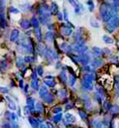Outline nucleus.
Masks as SVG:
<instances>
[{
	"mask_svg": "<svg viewBox=\"0 0 119 128\" xmlns=\"http://www.w3.org/2000/svg\"><path fill=\"white\" fill-rule=\"evenodd\" d=\"M83 102H84V107H85L86 109H90L91 107H92V104H91V100L89 99V98H84V100H83Z\"/></svg>",
	"mask_w": 119,
	"mask_h": 128,
	"instance_id": "nucleus-34",
	"label": "nucleus"
},
{
	"mask_svg": "<svg viewBox=\"0 0 119 128\" xmlns=\"http://www.w3.org/2000/svg\"><path fill=\"white\" fill-rule=\"evenodd\" d=\"M31 26H33L34 27V29L35 28H37V27H40V21H39V19H38V18H36V16H32V18H31Z\"/></svg>",
	"mask_w": 119,
	"mask_h": 128,
	"instance_id": "nucleus-25",
	"label": "nucleus"
},
{
	"mask_svg": "<svg viewBox=\"0 0 119 128\" xmlns=\"http://www.w3.org/2000/svg\"><path fill=\"white\" fill-rule=\"evenodd\" d=\"M19 86H20V89H24V83H23V80L22 79L19 80Z\"/></svg>",
	"mask_w": 119,
	"mask_h": 128,
	"instance_id": "nucleus-50",
	"label": "nucleus"
},
{
	"mask_svg": "<svg viewBox=\"0 0 119 128\" xmlns=\"http://www.w3.org/2000/svg\"><path fill=\"white\" fill-rule=\"evenodd\" d=\"M62 118H63V116H62L61 113H60V114H57V115H54L52 116V122H54V123H58V122H60L62 120Z\"/></svg>",
	"mask_w": 119,
	"mask_h": 128,
	"instance_id": "nucleus-30",
	"label": "nucleus"
},
{
	"mask_svg": "<svg viewBox=\"0 0 119 128\" xmlns=\"http://www.w3.org/2000/svg\"><path fill=\"white\" fill-rule=\"evenodd\" d=\"M110 113H111V115L112 116H116L119 114V106H117V105H112V107H111V109H110V111H109Z\"/></svg>",
	"mask_w": 119,
	"mask_h": 128,
	"instance_id": "nucleus-29",
	"label": "nucleus"
},
{
	"mask_svg": "<svg viewBox=\"0 0 119 128\" xmlns=\"http://www.w3.org/2000/svg\"><path fill=\"white\" fill-rule=\"evenodd\" d=\"M103 40H104L106 44H113V42H114L113 38H110V37H109V36H107V35L103 36Z\"/></svg>",
	"mask_w": 119,
	"mask_h": 128,
	"instance_id": "nucleus-31",
	"label": "nucleus"
},
{
	"mask_svg": "<svg viewBox=\"0 0 119 128\" xmlns=\"http://www.w3.org/2000/svg\"><path fill=\"white\" fill-rule=\"evenodd\" d=\"M68 78H69V77L67 76L66 70H65V68H62L61 72L59 73V79L62 81V83H66L67 80H68Z\"/></svg>",
	"mask_w": 119,
	"mask_h": 128,
	"instance_id": "nucleus-15",
	"label": "nucleus"
},
{
	"mask_svg": "<svg viewBox=\"0 0 119 128\" xmlns=\"http://www.w3.org/2000/svg\"><path fill=\"white\" fill-rule=\"evenodd\" d=\"M92 53H93V55L95 56V58H100V56L104 55L103 49H101L99 47H96V46L92 47Z\"/></svg>",
	"mask_w": 119,
	"mask_h": 128,
	"instance_id": "nucleus-12",
	"label": "nucleus"
},
{
	"mask_svg": "<svg viewBox=\"0 0 119 128\" xmlns=\"http://www.w3.org/2000/svg\"><path fill=\"white\" fill-rule=\"evenodd\" d=\"M73 122H76V116L70 113H67L65 115V120H64V124L67 125L68 123H73Z\"/></svg>",
	"mask_w": 119,
	"mask_h": 128,
	"instance_id": "nucleus-9",
	"label": "nucleus"
},
{
	"mask_svg": "<svg viewBox=\"0 0 119 128\" xmlns=\"http://www.w3.org/2000/svg\"><path fill=\"white\" fill-rule=\"evenodd\" d=\"M20 27L23 28V29H28V28H30V26H31V21L26 18H22V19H20Z\"/></svg>",
	"mask_w": 119,
	"mask_h": 128,
	"instance_id": "nucleus-10",
	"label": "nucleus"
},
{
	"mask_svg": "<svg viewBox=\"0 0 119 128\" xmlns=\"http://www.w3.org/2000/svg\"><path fill=\"white\" fill-rule=\"evenodd\" d=\"M90 25L92 26V27H94V28H99L100 27V24L98 23V21L95 20L94 18L90 19Z\"/></svg>",
	"mask_w": 119,
	"mask_h": 128,
	"instance_id": "nucleus-40",
	"label": "nucleus"
},
{
	"mask_svg": "<svg viewBox=\"0 0 119 128\" xmlns=\"http://www.w3.org/2000/svg\"><path fill=\"white\" fill-rule=\"evenodd\" d=\"M63 16H64V19L66 20L67 22H69V19H68V13H67V10L64 9V12H63Z\"/></svg>",
	"mask_w": 119,
	"mask_h": 128,
	"instance_id": "nucleus-48",
	"label": "nucleus"
},
{
	"mask_svg": "<svg viewBox=\"0 0 119 128\" xmlns=\"http://www.w3.org/2000/svg\"><path fill=\"white\" fill-rule=\"evenodd\" d=\"M16 66H17V68H24V66H25V61H24V58L20 57V56L17 58Z\"/></svg>",
	"mask_w": 119,
	"mask_h": 128,
	"instance_id": "nucleus-11",
	"label": "nucleus"
},
{
	"mask_svg": "<svg viewBox=\"0 0 119 128\" xmlns=\"http://www.w3.org/2000/svg\"><path fill=\"white\" fill-rule=\"evenodd\" d=\"M96 90H97V94H99L102 97L105 96V90H104L103 87H101V86H96Z\"/></svg>",
	"mask_w": 119,
	"mask_h": 128,
	"instance_id": "nucleus-35",
	"label": "nucleus"
},
{
	"mask_svg": "<svg viewBox=\"0 0 119 128\" xmlns=\"http://www.w3.org/2000/svg\"><path fill=\"white\" fill-rule=\"evenodd\" d=\"M28 122L30 123V125H31V127L32 128H40V125H41V123L39 122V120L36 118H34V116H28Z\"/></svg>",
	"mask_w": 119,
	"mask_h": 128,
	"instance_id": "nucleus-6",
	"label": "nucleus"
},
{
	"mask_svg": "<svg viewBox=\"0 0 119 128\" xmlns=\"http://www.w3.org/2000/svg\"><path fill=\"white\" fill-rule=\"evenodd\" d=\"M52 112L55 114V115H57V114H60L61 112H62V108L60 107V106H58V107H55L54 109H52Z\"/></svg>",
	"mask_w": 119,
	"mask_h": 128,
	"instance_id": "nucleus-46",
	"label": "nucleus"
},
{
	"mask_svg": "<svg viewBox=\"0 0 119 128\" xmlns=\"http://www.w3.org/2000/svg\"><path fill=\"white\" fill-rule=\"evenodd\" d=\"M35 109H36V112L38 113V114H43L44 113V111H45V108H44V105L42 104V102H37L36 103V106H35Z\"/></svg>",
	"mask_w": 119,
	"mask_h": 128,
	"instance_id": "nucleus-20",
	"label": "nucleus"
},
{
	"mask_svg": "<svg viewBox=\"0 0 119 128\" xmlns=\"http://www.w3.org/2000/svg\"><path fill=\"white\" fill-rule=\"evenodd\" d=\"M61 34L65 37H69L73 34V28L71 26H69L68 24H61Z\"/></svg>",
	"mask_w": 119,
	"mask_h": 128,
	"instance_id": "nucleus-3",
	"label": "nucleus"
},
{
	"mask_svg": "<svg viewBox=\"0 0 119 128\" xmlns=\"http://www.w3.org/2000/svg\"><path fill=\"white\" fill-rule=\"evenodd\" d=\"M40 128H48V127H47L46 123H41V125H40Z\"/></svg>",
	"mask_w": 119,
	"mask_h": 128,
	"instance_id": "nucleus-59",
	"label": "nucleus"
},
{
	"mask_svg": "<svg viewBox=\"0 0 119 128\" xmlns=\"http://www.w3.org/2000/svg\"><path fill=\"white\" fill-rule=\"evenodd\" d=\"M95 98H96V100H97V102L99 103V104H102V101H103V97L100 96L99 94H95Z\"/></svg>",
	"mask_w": 119,
	"mask_h": 128,
	"instance_id": "nucleus-43",
	"label": "nucleus"
},
{
	"mask_svg": "<svg viewBox=\"0 0 119 128\" xmlns=\"http://www.w3.org/2000/svg\"><path fill=\"white\" fill-rule=\"evenodd\" d=\"M86 4L89 6L88 7V8H89V11H90V12H93V11H94V8H95V6H94V2H93V1H87Z\"/></svg>",
	"mask_w": 119,
	"mask_h": 128,
	"instance_id": "nucleus-42",
	"label": "nucleus"
},
{
	"mask_svg": "<svg viewBox=\"0 0 119 128\" xmlns=\"http://www.w3.org/2000/svg\"><path fill=\"white\" fill-rule=\"evenodd\" d=\"M95 74L94 73H85L83 76H82V81L87 82V83H91L92 84L95 81Z\"/></svg>",
	"mask_w": 119,
	"mask_h": 128,
	"instance_id": "nucleus-5",
	"label": "nucleus"
},
{
	"mask_svg": "<svg viewBox=\"0 0 119 128\" xmlns=\"http://www.w3.org/2000/svg\"><path fill=\"white\" fill-rule=\"evenodd\" d=\"M73 107H74L73 104H67L66 108H65V109H66V110H71V109H73Z\"/></svg>",
	"mask_w": 119,
	"mask_h": 128,
	"instance_id": "nucleus-54",
	"label": "nucleus"
},
{
	"mask_svg": "<svg viewBox=\"0 0 119 128\" xmlns=\"http://www.w3.org/2000/svg\"><path fill=\"white\" fill-rule=\"evenodd\" d=\"M78 62L79 64H81L83 66H88L89 63H91V56L88 53H84V54H79L78 55Z\"/></svg>",
	"mask_w": 119,
	"mask_h": 128,
	"instance_id": "nucleus-2",
	"label": "nucleus"
},
{
	"mask_svg": "<svg viewBox=\"0 0 119 128\" xmlns=\"http://www.w3.org/2000/svg\"><path fill=\"white\" fill-rule=\"evenodd\" d=\"M6 99L8 100V106H9V109L13 110V111H15V110L17 109V105H16V103L14 102V100L11 98V97L6 96Z\"/></svg>",
	"mask_w": 119,
	"mask_h": 128,
	"instance_id": "nucleus-16",
	"label": "nucleus"
},
{
	"mask_svg": "<svg viewBox=\"0 0 119 128\" xmlns=\"http://www.w3.org/2000/svg\"><path fill=\"white\" fill-rule=\"evenodd\" d=\"M111 107H112V105L110 104V102H109L108 100H105V101H104V110H105L106 112L110 111Z\"/></svg>",
	"mask_w": 119,
	"mask_h": 128,
	"instance_id": "nucleus-32",
	"label": "nucleus"
},
{
	"mask_svg": "<svg viewBox=\"0 0 119 128\" xmlns=\"http://www.w3.org/2000/svg\"><path fill=\"white\" fill-rule=\"evenodd\" d=\"M0 19H1V14H0Z\"/></svg>",
	"mask_w": 119,
	"mask_h": 128,
	"instance_id": "nucleus-62",
	"label": "nucleus"
},
{
	"mask_svg": "<svg viewBox=\"0 0 119 128\" xmlns=\"http://www.w3.org/2000/svg\"><path fill=\"white\" fill-rule=\"evenodd\" d=\"M20 7L21 8L22 12H27V11H30L31 10V4L28 3V2H25V3H22V4H20Z\"/></svg>",
	"mask_w": 119,
	"mask_h": 128,
	"instance_id": "nucleus-22",
	"label": "nucleus"
},
{
	"mask_svg": "<svg viewBox=\"0 0 119 128\" xmlns=\"http://www.w3.org/2000/svg\"><path fill=\"white\" fill-rule=\"evenodd\" d=\"M50 12L51 14L56 16L59 14V9H58V5L56 2H51V6H50Z\"/></svg>",
	"mask_w": 119,
	"mask_h": 128,
	"instance_id": "nucleus-13",
	"label": "nucleus"
},
{
	"mask_svg": "<svg viewBox=\"0 0 119 128\" xmlns=\"http://www.w3.org/2000/svg\"><path fill=\"white\" fill-rule=\"evenodd\" d=\"M0 127L1 128H12V124L9 122H4L0 124Z\"/></svg>",
	"mask_w": 119,
	"mask_h": 128,
	"instance_id": "nucleus-41",
	"label": "nucleus"
},
{
	"mask_svg": "<svg viewBox=\"0 0 119 128\" xmlns=\"http://www.w3.org/2000/svg\"><path fill=\"white\" fill-rule=\"evenodd\" d=\"M7 26H8V23H7L6 19L4 18V16L3 14H1V19H0V27L2 28V29H4V28H6Z\"/></svg>",
	"mask_w": 119,
	"mask_h": 128,
	"instance_id": "nucleus-33",
	"label": "nucleus"
},
{
	"mask_svg": "<svg viewBox=\"0 0 119 128\" xmlns=\"http://www.w3.org/2000/svg\"><path fill=\"white\" fill-rule=\"evenodd\" d=\"M42 100L44 101V102L47 103V104H51L53 102V100H54V98H53V96L49 92L47 96H46L45 97H43L42 98Z\"/></svg>",
	"mask_w": 119,
	"mask_h": 128,
	"instance_id": "nucleus-17",
	"label": "nucleus"
},
{
	"mask_svg": "<svg viewBox=\"0 0 119 128\" xmlns=\"http://www.w3.org/2000/svg\"><path fill=\"white\" fill-rule=\"evenodd\" d=\"M81 86H82V88H84L86 90H93L94 89V86H93V84L91 83H87V82H84V81H82L81 82Z\"/></svg>",
	"mask_w": 119,
	"mask_h": 128,
	"instance_id": "nucleus-23",
	"label": "nucleus"
},
{
	"mask_svg": "<svg viewBox=\"0 0 119 128\" xmlns=\"http://www.w3.org/2000/svg\"><path fill=\"white\" fill-rule=\"evenodd\" d=\"M49 94V92L47 90V88H46V86H42L41 88H40L39 90V96L41 98H43V97H45L46 96H47Z\"/></svg>",
	"mask_w": 119,
	"mask_h": 128,
	"instance_id": "nucleus-14",
	"label": "nucleus"
},
{
	"mask_svg": "<svg viewBox=\"0 0 119 128\" xmlns=\"http://www.w3.org/2000/svg\"><path fill=\"white\" fill-rule=\"evenodd\" d=\"M60 48H61V52H64L66 53L68 56L72 55V51H73V48H72V45H70L67 42H62L60 44Z\"/></svg>",
	"mask_w": 119,
	"mask_h": 128,
	"instance_id": "nucleus-4",
	"label": "nucleus"
},
{
	"mask_svg": "<svg viewBox=\"0 0 119 128\" xmlns=\"http://www.w3.org/2000/svg\"><path fill=\"white\" fill-rule=\"evenodd\" d=\"M36 72H37V74L39 76H43V74H44V68H43V66H38L37 68H36Z\"/></svg>",
	"mask_w": 119,
	"mask_h": 128,
	"instance_id": "nucleus-39",
	"label": "nucleus"
},
{
	"mask_svg": "<svg viewBox=\"0 0 119 128\" xmlns=\"http://www.w3.org/2000/svg\"><path fill=\"white\" fill-rule=\"evenodd\" d=\"M24 61H25V63L31 64V63H34V61H35V57L31 56V55H27V56L24 57Z\"/></svg>",
	"mask_w": 119,
	"mask_h": 128,
	"instance_id": "nucleus-36",
	"label": "nucleus"
},
{
	"mask_svg": "<svg viewBox=\"0 0 119 128\" xmlns=\"http://www.w3.org/2000/svg\"><path fill=\"white\" fill-rule=\"evenodd\" d=\"M114 88L116 92V97L119 96V75H116L114 77Z\"/></svg>",
	"mask_w": 119,
	"mask_h": 128,
	"instance_id": "nucleus-21",
	"label": "nucleus"
},
{
	"mask_svg": "<svg viewBox=\"0 0 119 128\" xmlns=\"http://www.w3.org/2000/svg\"><path fill=\"white\" fill-rule=\"evenodd\" d=\"M11 87H12V88H14V87H16V83H15V81H14L13 79L11 80Z\"/></svg>",
	"mask_w": 119,
	"mask_h": 128,
	"instance_id": "nucleus-60",
	"label": "nucleus"
},
{
	"mask_svg": "<svg viewBox=\"0 0 119 128\" xmlns=\"http://www.w3.org/2000/svg\"><path fill=\"white\" fill-rule=\"evenodd\" d=\"M5 118H6L8 120H11V113L7 111L6 113H5Z\"/></svg>",
	"mask_w": 119,
	"mask_h": 128,
	"instance_id": "nucleus-52",
	"label": "nucleus"
},
{
	"mask_svg": "<svg viewBox=\"0 0 119 128\" xmlns=\"http://www.w3.org/2000/svg\"><path fill=\"white\" fill-rule=\"evenodd\" d=\"M61 66H62L61 62H60V61H57V63L55 64V68H61Z\"/></svg>",
	"mask_w": 119,
	"mask_h": 128,
	"instance_id": "nucleus-56",
	"label": "nucleus"
},
{
	"mask_svg": "<svg viewBox=\"0 0 119 128\" xmlns=\"http://www.w3.org/2000/svg\"><path fill=\"white\" fill-rule=\"evenodd\" d=\"M118 128H119V124H118Z\"/></svg>",
	"mask_w": 119,
	"mask_h": 128,
	"instance_id": "nucleus-63",
	"label": "nucleus"
},
{
	"mask_svg": "<svg viewBox=\"0 0 119 128\" xmlns=\"http://www.w3.org/2000/svg\"><path fill=\"white\" fill-rule=\"evenodd\" d=\"M11 124H12V128H19V124L16 122H13Z\"/></svg>",
	"mask_w": 119,
	"mask_h": 128,
	"instance_id": "nucleus-55",
	"label": "nucleus"
},
{
	"mask_svg": "<svg viewBox=\"0 0 119 128\" xmlns=\"http://www.w3.org/2000/svg\"><path fill=\"white\" fill-rule=\"evenodd\" d=\"M103 60L100 59V58H94L92 61H91V66L93 68H99L100 66H103Z\"/></svg>",
	"mask_w": 119,
	"mask_h": 128,
	"instance_id": "nucleus-7",
	"label": "nucleus"
},
{
	"mask_svg": "<svg viewBox=\"0 0 119 128\" xmlns=\"http://www.w3.org/2000/svg\"><path fill=\"white\" fill-rule=\"evenodd\" d=\"M45 38H46V40H47V42L53 40V38H54V34H53V32L47 31V32L46 33V35H45Z\"/></svg>",
	"mask_w": 119,
	"mask_h": 128,
	"instance_id": "nucleus-26",
	"label": "nucleus"
},
{
	"mask_svg": "<svg viewBox=\"0 0 119 128\" xmlns=\"http://www.w3.org/2000/svg\"><path fill=\"white\" fill-rule=\"evenodd\" d=\"M23 113H24V115L25 116H30V115H31V110L29 109L27 106H25V107H24V109H23Z\"/></svg>",
	"mask_w": 119,
	"mask_h": 128,
	"instance_id": "nucleus-44",
	"label": "nucleus"
},
{
	"mask_svg": "<svg viewBox=\"0 0 119 128\" xmlns=\"http://www.w3.org/2000/svg\"><path fill=\"white\" fill-rule=\"evenodd\" d=\"M57 18H58L59 20H62V19L64 18V16H63V14L62 13H59L58 14H57Z\"/></svg>",
	"mask_w": 119,
	"mask_h": 128,
	"instance_id": "nucleus-57",
	"label": "nucleus"
},
{
	"mask_svg": "<svg viewBox=\"0 0 119 128\" xmlns=\"http://www.w3.org/2000/svg\"><path fill=\"white\" fill-rule=\"evenodd\" d=\"M44 84L49 88H54L56 86V82L54 80H44Z\"/></svg>",
	"mask_w": 119,
	"mask_h": 128,
	"instance_id": "nucleus-28",
	"label": "nucleus"
},
{
	"mask_svg": "<svg viewBox=\"0 0 119 128\" xmlns=\"http://www.w3.org/2000/svg\"><path fill=\"white\" fill-rule=\"evenodd\" d=\"M79 115L80 116V118L84 122H88V116H87V113H86L84 110L82 109H79Z\"/></svg>",
	"mask_w": 119,
	"mask_h": 128,
	"instance_id": "nucleus-19",
	"label": "nucleus"
},
{
	"mask_svg": "<svg viewBox=\"0 0 119 128\" xmlns=\"http://www.w3.org/2000/svg\"><path fill=\"white\" fill-rule=\"evenodd\" d=\"M17 118H18V116L16 115L15 113H12V114H11V120H12L13 122H16Z\"/></svg>",
	"mask_w": 119,
	"mask_h": 128,
	"instance_id": "nucleus-51",
	"label": "nucleus"
},
{
	"mask_svg": "<svg viewBox=\"0 0 119 128\" xmlns=\"http://www.w3.org/2000/svg\"><path fill=\"white\" fill-rule=\"evenodd\" d=\"M31 88L33 89L34 90H40V85H39V79L37 80H31Z\"/></svg>",
	"mask_w": 119,
	"mask_h": 128,
	"instance_id": "nucleus-24",
	"label": "nucleus"
},
{
	"mask_svg": "<svg viewBox=\"0 0 119 128\" xmlns=\"http://www.w3.org/2000/svg\"><path fill=\"white\" fill-rule=\"evenodd\" d=\"M68 80H69V85L71 87H74L76 82H77V75H69Z\"/></svg>",
	"mask_w": 119,
	"mask_h": 128,
	"instance_id": "nucleus-27",
	"label": "nucleus"
},
{
	"mask_svg": "<svg viewBox=\"0 0 119 128\" xmlns=\"http://www.w3.org/2000/svg\"><path fill=\"white\" fill-rule=\"evenodd\" d=\"M112 5L114 7H116L117 9H119V0H114L112 2Z\"/></svg>",
	"mask_w": 119,
	"mask_h": 128,
	"instance_id": "nucleus-53",
	"label": "nucleus"
},
{
	"mask_svg": "<svg viewBox=\"0 0 119 128\" xmlns=\"http://www.w3.org/2000/svg\"><path fill=\"white\" fill-rule=\"evenodd\" d=\"M0 68H2V70H4L8 68V63H7L6 60L0 61Z\"/></svg>",
	"mask_w": 119,
	"mask_h": 128,
	"instance_id": "nucleus-37",
	"label": "nucleus"
},
{
	"mask_svg": "<svg viewBox=\"0 0 119 128\" xmlns=\"http://www.w3.org/2000/svg\"><path fill=\"white\" fill-rule=\"evenodd\" d=\"M28 88H29V85H25V86H24V92H25V94H28Z\"/></svg>",
	"mask_w": 119,
	"mask_h": 128,
	"instance_id": "nucleus-58",
	"label": "nucleus"
},
{
	"mask_svg": "<svg viewBox=\"0 0 119 128\" xmlns=\"http://www.w3.org/2000/svg\"><path fill=\"white\" fill-rule=\"evenodd\" d=\"M19 37H20V31L18 29H14L10 36V40L12 42H17L19 40Z\"/></svg>",
	"mask_w": 119,
	"mask_h": 128,
	"instance_id": "nucleus-8",
	"label": "nucleus"
},
{
	"mask_svg": "<svg viewBox=\"0 0 119 128\" xmlns=\"http://www.w3.org/2000/svg\"><path fill=\"white\" fill-rule=\"evenodd\" d=\"M67 96H68V92L65 89H62V90H59V96L62 99H65V97H67Z\"/></svg>",
	"mask_w": 119,
	"mask_h": 128,
	"instance_id": "nucleus-38",
	"label": "nucleus"
},
{
	"mask_svg": "<svg viewBox=\"0 0 119 128\" xmlns=\"http://www.w3.org/2000/svg\"><path fill=\"white\" fill-rule=\"evenodd\" d=\"M34 34H35V36H36L37 40H38L39 42H42V31H41V28H40V27L35 28V29H34Z\"/></svg>",
	"mask_w": 119,
	"mask_h": 128,
	"instance_id": "nucleus-18",
	"label": "nucleus"
},
{
	"mask_svg": "<svg viewBox=\"0 0 119 128\" xmlns=\"http://www.w3.org/2000/svg\"><path fill=\"white\" fill-rule=\"evenodd\" d=\"M110 6L111 3L108 2H104L101 7H100V14H101V18L104 22H108L110 19L112 18V14L110 11Z\"/></svg>",
	"mask_w": 119,
	"mask_h": 128,
	"instance_id": "nucleus-1",
	"label": "nucleus"
},
{
	"mask_svg": "<svg viewBox=\"0 0 119 128\" xmlns=\"http://www.w3.org/2000/svg\"><path fill=\"white\" fill-rule=\"evenodd\" d=\"M18 116H21V111H20V108H19V110H18Z\"/></svg>",
	"mask_w": 119,
	"mask_h": 128,
	"instance_id": "nucleus-61",
	"label": "nucleus"
},
{
	"mask_svg": "<svg viewBox=\"0 0 119 128\" xmlns=\"http://www.w3.org/2000/svg\"><path fill=\"white\" fill-rule=\"evenodd\" d=\"M103 53H104V55H110V50L108 48H104L103 49Z\"/></svg>",
	"mask_w": 119,
	"mask_h": 128,
	"instance_id": "nucleus-49",
	"label": "nucleus"
},
{
	"mask_svg": "<svg viewBox=\"0 0 119 128\" xmlns=\"http://www.w3.org/2000/svg\"><path fill=\"white\" fill-rule=\"evenodd\" d=\"M0 92H3V94H8L9 92V89L5 88V87H0Z\"/></svg>",
	"mask_w": 119,
	"mask_h": 128,
	"instance_id": "nucleus-47",
	"label": "nucleus"
},
{
	"mask_svg": "<svg viewBox=\"0 0 119 128\" xmlns=\"http://www.w3.org/2000/svg\"><path fill=\"white\" fill-rule=\"evenodd\" d=\"M9 12H10V13H14V14H19L20 13V10L17 9V8H15V7H10V8H9Z\"/></svg>",
	"mask_w": 119,
	"mask_h": 128,
	"instance_id": "nucleus-45",
	"label": "nucleus"
}]
</instances>
